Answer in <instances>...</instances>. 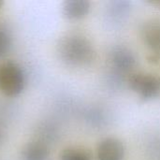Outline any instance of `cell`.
<instances>
[{
    "mask_svg": "<svg viewBox=\"0 0 160 160\" xmlns=\"http://www.w3.org/2000/svg\"><path fill=\"white\" fill-rule=\"evenodd\" d=\"M58 52L61 59L73 67L88 66L96 58V51L91 41L77 34L64 37L59 42Z\"/></svg>",
    "mask_w": 160,
    "mask_h": 160,
    "instance_id": "6da1fadb",
    "label": "cell"
},
{
    "mask_svg": "<svg viewBox=\"0 0 160 160\" xmlns=\"http://www.w3.org/2000/svg\"><path fill=\"white\" fill-rule=\"evenodd\" d=\"M126 149L123 142L116 138L102 140L97 149L98 160H123Z\"/></svg>",
    "mask_w": 160,
    "mask_h": 160,
    "instance_id": "5b68a950",
    "label": "cell"
},
{
    "mask_svg": "<svg viewBox=\"0 0 160 160\" xmlns=\"http://www.w3.org/2000/svg\"><path fill=\"white\" fill-rule=\"evenodd\" d=\"M90 10V3L86 0H68L63 4V14L68 20L84 18Z\"/></svg>",
    "mask_w": 160,
    "mask_h": 160,
    "instance_id": "52a82bcc",
    "label": "cell"
},
{
    "mask_svg": "<svg viewBox=\"0 0 160 160\" xmlns=\"http://www.w3.org/2000/svg\"><path fill=\"white\" fill-rule=\"evenodd\" d=\"M112 68L119 73L129 72L136 66L135 54L125 46L114 47L110 54Z\"/></svg>",
    "mask_w": 160,
    "mask_h": 160,
    "instance_id": "277c9868",
    "label": "cell"
},
{
    "mask_svg": "<svg viewBox=\"0 0 160 160\" xmlns=\"http://www.w3.org/2000/svg\"><path fill=\"white\" fill-rule=\"evenodd\" d=\"M2 6H3V1H1V0H0V8H2Z\"/></svg>",
    "mask_w": 160,
    "mask_h": 160,
    "instance_id": "7c38bea8",
    "label": "cell"
},
{
    "mask_svg": "<svg viewBox=\"0 0 160 160\" xmlns=\"http://www.w3.org/2000/svg\"><path fill=\"white\" fill-rule=\"evenodd\" d=\"M142 38L146 46L155 53V59L160 56V20L146 21L141 29Z\"/></svg>",
    "mask_w": 160,
    "mask_h": 160,
    "instance_id": "8992f818",
    "label": "cell"
},
{
    "mask_svg": "<svg viewBox=\"0 0 160 160\" xmlns=\"http://www.w3.org/2000/svg\"><path fill=\"white\" fill-rule=\"evenodd\" d=\"M49 148L40 142H31L23 146L21 160H50Z\"/></svg>",
    "mask_w": 160,
    "mask_h": 160,
    "instance_id": "ba28073f",
    "label": "cell"
},
{
    "mask_svg": "<svg viewBox=\"0 0 160 160\" xmlns=\"http://www.w3.org/2000/svg\"><path fill=\"white\" fill-rule=\"evenodd\" d=\"M158 5H160V2H158Z\"/></svg>",
    "mask_w": 160,
    "mask_h": 160,
    "instance_id": "4fadbf2b",
    "label": "cell"
},
{
    "mask_svg": "<svg viewBox=\"0 0 160 160\" xmlns=\"http://www.w3.org/2000/svg\"><path fill=\"white\" fill-rule=\"evenodd\" d=\"M25 85V74L20 65L12 61L0 64V93L8 97L20 95Z\"/></svg>",
    "mask_w": 160,
    "mask_h": 160,
    "instance_id": "7a4b0ae2",
    "label": "cell"
},
{
    "mask_svg": "<svg viewBox=\"0 0 160 160\" xmlns=\"http://www.w3.org/2000/svg\"><path fill=\"white\" fill-rule=\"evenodd\" d=\"M130 8V4L128 1H114L108 8L109 13L112 17H115V19L122 18L125 16Z\"/></svg>",
    "mask_w": 160,
    "mask_h": 160,
    "instance_id": "30bf717a",
    "label": "cell"
},
{
    "mask_svg": "<svg viewBox=\"0 0 160 160\" xmlns=\"http://www.w3.org/2000/svg\"><path fill=\"white\" fill-rule=\"evenodd\" d=\"M60 160H91V158L90 155L82 148L68 147L62 152Z\"/></svg>",
    "mask_w": 160,
    "mask_h": 160,
    "instance_id": "9c48e42d",
    "label": "cell"
},
{
    "mask_svg": "<svg viewBox=\"0 0 160 160\" xmlns=\"http://www.w3.org/2000/svg\"><path fill=\"white\" fill-rule=\"evenodd\" d=\"M128 84L143 99H154L160 96V77L155 74H131L128 78Z\"/></svg>",
    "mask_w": 160,
    "mask_h": 160,
    "instance_id": "3957f363",
    "label": "cell"
},
{
    "mask_svg": "<svg viewBox=\"0 0 160 160\" xmlns=\"http://www.w3.org/2000/svg\"><path fill=\"white\" fill-rule=\"evenodd\" d=\"M10 45L11 38L8 32L3 27H0V57L5 55L8 52Z\"/></svg>",
    "mask_w": 160,
    "mask_h": 160,
    "instance_id": "8fae6325",
    "label": "cell"
}]
</instances>
